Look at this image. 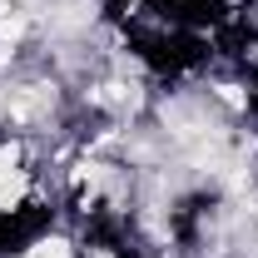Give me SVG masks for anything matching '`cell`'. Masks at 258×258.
<instances>
[{
  "mask_svg": "<svg viewBox=\"0 0 258 258\" xmlns=\"http://www.w3.org/2000/svg\"><path fill=\"white\" fill-rule=\"evenodd\" d=\"M25 199H30V169H25L20 144L5 139L0 144V214H15Z\"/></svg>",
  "mask_w": 258,
  "mask_h": 258,
  "instance_id": "1",
  "label": "cell"
},
{
  "mask_svg": "<svg viewBox=\"0 0 258 258\" xmlns=\"http://www.w3.org/2000/svg\"><path fill=\"white\" fill-rule=\"evenodd\" d=\"M25 258H75V243L64 233H40L30 248H25Z\"/></svg>",
  "mask_w": 258,
  "mask_h": 258,
  "instance_id": "2",
  "label": "cell"
},
{
  "mask_svg": "<svg viewBox=\"0 0 258 258\" xmlns=\"http://www.w3.org/2000/svg\"><path fill=\"white\" fill-rule=\"evenodd\" d=\"M90 258H114V253H109V248H90Z\"/></svg>",
  "mask_w": 258,
  "mask_h": 258,
  "instance_id": "3",
  "label": "cell"
}]
</instances>
